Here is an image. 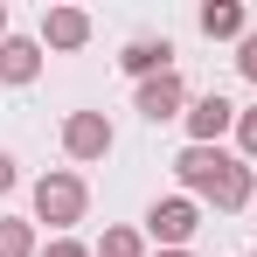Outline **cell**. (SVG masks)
<instances>
[{
  "label": "cell",
  "mask_w": 257,
  "mask_h": 257,
  "mask_svg": "<svg viewBox=\"0 0 257 257\" xmlns=\"http://www.w3.org/2000/svg\"><path fill=\"white\" fill-rule=\"evenodd\" d=\"M174 181H181V195L215 202V209H250V195H257L250 160H236V153H222V146H181Z\"/></svg>",
  "instance_id": "1"
},
{
  "label": "cell",
  "mask_w": 257,
  "mask_h": 257,
  "mask_svg": "<svg viewBox=\"0 0 257 257\" xmlns=\"http://www.w3.org/2000/svg\"><path fill=\"white\" fill-rule=\"evenodd\" d=\"M97 257H146V229H125V222L104 229L97 236Z\"/></svg>",
  "instance_id": "12"
},
{
  "label": "cell",
  "mask_w": 257,
  "mask_h": 257,
  "mask_svg": "<svg viewBox=\"0 0 257 257\" xmlns=\"http://www.w3.org/2000/svg\"><path fill=\"white\" fill-rule=\"evenodd\" d=\"M250 257H257V250H250Z\"/></svg>",
  "instance_id": "20"
},
{
  "label": "cell",
  "mask_w": 257,
  "mask_h": 257,
  "mask_svg": "<svg viewBox=\"0 0 257 257\" xmlns=\"http://www.w3.org/2000/svg\"><path fill=\"white\" fill-rule=\"evenodd\" d=\"M90 209V188H84V174H70V167H49L42 181H35V222H49V236H70L77 222H84Z\"/></svg>",
  "instance_id": "2"
},
{
  "label": "cell",
  "mask_w": 257,
  "mask_h": 257,
  "mask_svg": "<svg viewBox=\"0 0 257 257\" xmlns=\"http://www.w3.org/2000/svg\"><path fill=\"white\" fill-rule=\"evenodd\" d=\"M90 42V14L84 7H42V49H56V56H70V49Z\"/></svg>",
  "instance_id": "8"
},
{
  "label": "cell",
  "mask_w": 257,
  "mask_h": 257,
  "mask_svg": "<svg viewBox=\"0 0 257 257\" xmlns=\"http://www.w3.org/2000/svg\"><path fill=\"white\" fill-rule=\"evenodd\" d=\"M42 77V42L35 35H7L0 42V84H35Z\"/></svg>",
  "instance_id": "10"
},
{
  "label": "cell",
  "mask_w": 257,
  "mask_h": 257,
  "mask_svg": "<svg viewBox=\"0 0 257 257\" xmlns=\"http://www.w3.org/2000/svg\"><path fill=\"white\" fill-rule=\"evenodd\" d=\"M118 70H125L132 84H153V77L174 70V42H167V35H132L125 56H118Z\"/></svg>",
  "instance_id": "7"
},
{
  "label": "cell",
  "mask_w": 257,
  "mask_h": 257,
  "mask_svg": "<svg viewBox=\"0 0 257 257\" xmlns=\"http://www.w3.org/2000/svg\"><path fill=\"white\" fill-rule=\"evenodd\" d=\"M111 146H118V132H111V118H104V111H70V118H63V153H70L77 167L111 160Z\"/></svg>",
  "instance_id": "4"
},
{
  "label": "cell",
  "mask_w": 257,
  "mask_h": 257,
  "mask_svg": "<svg viewBox=\"0 0 257 257\" xmlns=\"http://www.w3.org/2000/svg\"><path fill=\"white\" fill-rule=\"evenodd\" d=\"M0 42H7V0H0Z\"/></svg>",
  "instance_id": "17"
},
{
  "label": "cell",
  "mask_w": 257,
  "mask_h": 257,
  "mask_svg": "<svg viewBox=\"0 0 257 257\" xmlns=\"http://www.w3.org/2000/svg\"><path fill=\"white\" fill-rule=\"evenodd\" d=\"M236 111L243 104H229L222 90H202V97H188V146H222V132H236Z\"/></svg>",
  "instance_id": "5"
},
{
  "label": "cell",
  "mask_w": 257,
  "mask_h": 257,
  "mask_svg": "<svg viewBox=\"0 0 257 257\" xmlns=\"http://www.w3.org/2000/svg\"><path fill=\"white\" fill-rule=\"evenodd\" d=\"M132 111H139L146 125H167V118H188V84H181V70H167V77H153V84H139V97H132Z\"/></svg>",
  "instance_id": "6"
},
{
  "label": "cell",
  "mask_w": 257,
  "mask_h": 257,
  "mask_svg": "<svg viewBox=\"0 0 257 257\" xmlns=\"http://www.w3.org/2000/svg\"><path fill=\"white\" fill-rule=\"evenodd\" d=\"M14 181H21V160H14V153H0V195H7Z\"/></svg>",
  "instance_id": "16"
},
{
  "label": "cell",
  "mask_w": 257,
  "mask_h": 257,
  "mask_svg": "<svg viewBox=\"0 0 257 257\" xmlns=\"http://www.w3.org/2000/svg\"><path fill=\"white\" fill-rule=\"evenodd\" d=\"M195 229H202V202H195V195H160V202L146 209V236H153L160 250H188Z\"/></svg>",
  "instance_id": "3"
},
{
  "label": "cell",
  "mask_w": 257,
  "mask_h": 257,
  "mask_svg": "<svg viewBox=\"0 0 257 257\" xmlns=\"http://www.w3.org/2000/svg\"><path fill=\"white\" fill-rule=\"evenodd\" d=\"M153 257H195V250H153Z\"/></svg>",
  "instance_id": "18"
},
{
  "label": "cell",
  "mask_w": 257,
  "mask_h": 257,
  "mask_svg": "<svg viewBox=\"0 0 257 257\" xmlns=\"http://www.w3.org/2000/svg\"><path fill=\"white\" fill-rule=\"evenodd\" d=\"M236 77H243V84H257V28L236 42Z\"/></svg>",
  "instance_id": "14"
},
{
  "label": "cell",
  "mask_w": 257,
  "mask_h": 257,
  "mask_svg": "<svg viewBox=\"0 0 257 257\" xmlns=\"http://www.w3.org/2000/svg\"><path fill=\"white\" fill-rule=\"evenodd\" d=\"M250 209H257V195H250Z\"/></svg>",
  "instance_id": "19"
},
{
  "label": "cell",
  "mask_w": 257,
  "mask_h": 257,
  "mask_svg": "<svg viewBox=\"0 0 257 257\" xmlns=\"http://www.w3.org/2000/svg\"><path fill=\"white\" fill-rule=\"evenodd\" d=\"M42 257H97V250H90V243H77V236H49Z\"/></svg>",
  "instance_id": "15"
},
{
  "label": "cell",
  "mask_w": 257,
  "mask_h": 257,
  "mask_svg": "<svg viewBox=\"0 0 257 257\" xmlns=\"http://www.w3.org/2000/svg\"><path fill=\"white\" fill-rule=\"evenodd\" d=\"M236 146H243V160H257V104L236 111Z\"/></svg>",
  "instance_id": "13"
},
{
  "label": "cell",
  "mask_w": 257,
  "mask_h": 257,
  "mask_svg": "<svg viewBox=\"0 0 257 257\" xmlns=\"http://www.w3.org/2000/svg\"><path fill=\"white\" fill-rule=\"evenodd\" d=\"M0 257H42V236L28 215H0Z\"/></svg>",
  "instance_id": "11"
},
{
  "label": "cell",
  "mask_w": 257,
  "mask_h": 257,
  "mask_svg": "<svg viewBox=\"0 0 257 257\" xmlns=\"http://www.w3.org/2000/svg\"><path fill=\"white\" fill-rule=\"evenodd\" d=\"M195 21H202L209 42H243V35H250V7H243V0H209Z\"/></svg>",
  "instance_id": "9"
}]
</instances>
